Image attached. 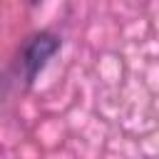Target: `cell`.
Here are the masks:
<instances>
[{
  "mask_svg": "<svg viewBox=\"0 0 159 159\" xmlns=\"http://www.w3.org/2000/svg\"><path fill=\"white\" fill-rule=\"evenodd\" d=\"M57 50V40L52 35H37L32 37V42L25 50V65H27V75L35 77V72L45 65V60Z\"/></svg>",
  "mask_w": 159,
  "mask_h": 159,
  "instance_id": "6da1fadb",
  "label": "cell"
}]
</instances>
